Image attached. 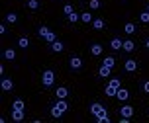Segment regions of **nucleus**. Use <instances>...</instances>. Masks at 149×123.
Listing matches in <instances>:
<instances>
[{"label":"nucleus","instance_id":"obj_1","mask_svg":"<svg viewBox=\"0 0 149 123\" xmlns=\"http://www.w3.org/2000/svg\"><path fill=\"white\" fill-rule=\"evenodd\" d=\"M67 108H69V106H67V102H65V100H57V104L51 108V115L53 117H61L65 111H67Z\"/></svg>","mask_w":149,"mask_h":123},{"label":"nucleus","instance_id":"obj_2","mask_svg":"<svg viewBox=\"0 0 149 123\" xmlns=\"http://www.w3.org/2000/svg\"><path fill=\"white\" fill-rule=\"evenodd\" d=\"M41 82H43V86H51L53 82H55V73H53V70H43Z\"/></svg>","mask_w":149,"mask_h":123},{"label":"nucleus","instance_id":"obj_3","mask_svg":"<svg viewBox=\"0 0 149 123\" xmlns=\"http://www.w3.org/2000/svg\"><path fill=\"white\" fill-rule=\"evenodd\" d=\"M110 70H112V66L102 65L100 68H98V74H100V78H108V76H110Z\"/></svg>","mask_w":149,"mask_h":123},{"label":"nucleus","instance_id":"obj_4","mask_svg":"<svg viewBox=\"0 0 149 123\" xmlns=\"http://www.w3.org/2000/svg\"><path fill=\"white\" fill-rule=\"evenodd\" d=\"M116 98H118L120 102H126L127 98H130V92H127L126 88H118V94H116Z\"/></svg>","mask_w":149,"mask_h":123},{"label":"nucleus","instance_id":"obj_5","mask_svg":"<svg viewBox=\"0 0 149 123\" xmlns=\"http://www.w3.org/2000/svg\"><path fill=\"white\" fill-rule=\"evenodd\" d=\"M126 70L127 73H134V70H137V61H134V59H130V61H126Z\"/></svg>","mask_w":149,"mask_h":123},{"label":"nucleus","instance_id":"obj_6","mask_svg":"<svg viewBox=\"0 0 149 123\" xmlns=\"http://www.w3.org/2000/svg\"><path fill=\"white\" fill-rule=\"evenodd\" d=\"M55 96H57V100H65L69 96V90L65 86H61V88H57V92H55Z\"/></svg>","mask_w":149,"mask_h":123},{"label":"nucleus","instance_id":"obj_7","mask_svg":"<svg viewBox=\"0 0 149 123\" xmlns=\"http://www.w3.org/2000/svg\"><path fill=\"white\" fill-rule=\"evenodd\" d=\"M120 113H122L124 117H132V115H134V108H132V106H122Z\"/></svg>","mask_w":149,"mask_h":123},{"label":"nucleus","instance_id":"obj_8","mask_svg":"<svg viewBox=\"0 0 149 123\" xmlns=\"http://www.w3.org/2000/svg\"><path fill=\"white\" fill-rule=\"evenodd\" d=\"M110 47L114 51H118V49H122V47H124V41H122V39H118V37H114V39L110 41Z\"/></svg>","mask_w":149,"mask_h":123},{"label":"nucleus","instance_id":"obj_9","mask_svg":"<svg viewBox=\"0 0 149 123\" xmlns=\"http://www.w3.org/2000/svg\"><path fill=\"white\" fill-rule=\"evenodd\" d=\"M12 119H14V121H22L24 119V109H12Z\"/></svg>","mask_w":149,"mask_h":123},{"label":"nucleus","instance_id":"obj_10","mask_svg":"<svg viewBox=\"0 0 149 123\" xmlns=\"http://www.w3.org/2000/svg\"><path fill=\"white\" fill-rule=\"evenodd\" d=\"M102 111H104V108H102L100 104H92V106H90V113H92V115H98V113H102Z\"/></svg>","mask_w":149,"mask_h":123},{"label":"nucleus","instance_id":"obj_11","mask_svg":"<svg viewBox=\"0 0 149 123\" xmlns=\"http://www.w3.org/2000/svg\"><path fill=\"white\" fill-rule=\"evenodd\" d=\"M96 121L98 123H110V117H108V113H106V109L102 111V113H98V115H96Z\"/></svg>","mask_w":149,"mask_h":123},{"label":"nucleus","instance_id":"obj_12","mask_svg":"<svg viewBox=\"0 0 149 123\" xmlns=\"http://www.w3.org/2000/svg\"><path fill=\"white\" fill-rule=\"evenodd\" d=\"M12 88H14V82H12L10 78L2 80V90H6V92H8V90H12Z\"/></svg>","mask_w":149,"mask_h":123},{"label":"nucleus","instance_id":"obj_13","mask_svg":"<svg viewBox=\"0 0 149 123\" xmlns=\"http://www.w3.org/2000/svg\"><path fill=\"white\" fill-rule=\"evenodd\" d=\"M82 66V61L79 57H73L71 59V68H74V70H77V68H81Z\"/></svg>","mask_w":149,"mask_h":123},{"label":"nucleus","instance_id":"obj_14","mask_svg":"<svg viewBox=\"0 0 149 123\" xmlns=\"http://www.w3.org/2000/svg\"><path fill=\"white\" fill-rule=\"evenodd\" d=\"M122 49H124V51H127V53H132V51L135 49L134 41H130V39H127V41H124V47H122Z\"/></svg>","mask_w":149,"mask_h":123},{"label":"nucleus","instance_id":"obj_15","mask_svg":"<svg viewBox=\"0 0 149 123\" xmlns=\"http://www.w3.org/2000/svg\"><path fill=\"white\" fill-rule=\"evenodd\" d=\"M51 49L55 51V53H61L65 47H63V43H61V41H53V43H51Z\"/></svg>","mask_w":149,"mask_h":123},{"label":"nucleus","instance_id":"obj_16","mask_svg":"<svg viewBox=\"0 0 149 123\" xmlns=\"http://www.w3.org/2000/svg\"><path fill=\"white\" fill-rule=\"evenodd\" d=\"M118 94V88H114V86H110V84H108V86H106V96H108V98H112V96H116Z\"/></svg>","mask_w":149,"mask_h":123},{"label":"nucleus","instance_id":"obj_17","mask_svg":"<svg viewBox=\"0 0 149 123\" xmlns=\"http://www.w3.org/2000/svg\"><path fill=\"white\" fill-rule=\"evenodd\" d=\"M4 57H6L8 61H14V59H16V51L14 49H6V51H4Z\"/></svg>","mask_w":149,"mask_h":123},{"label":"nucleus","instance_id":"obj_18","mask_svg":"<svg viewBox=\"0 0 149 123\" xmlns=\"http://www.w3.org/2000/svg\"><path fill=\"white\" fill-rule=\"evenodd\" d=\"M18 45H20L22 49H28V45H30V39H28V37H20V39H18Z\"/></svg>","mask_w":149,"mask_h":123},{"label":"nucleus","instance_id":"obj_19","mask_svg":"<svg viewBox=\"0 0 149 123\" xmlns=\"http://www.w3.org/2000/svg\"><path fill=\"white\" fill-rule=\"evenodd\" d=\"M90 53H92L94 57H98V55H102V47H100V45H92V47H90Z\"/></svg>","mask_w":149,"mask_h":123},{"label":"nucleus","instance_id":"obj_20","mask_svg":"<svg viewBox=\"0 0 149 123\" xmlns=\"http://www.w3.org/2000/svg\"><path fill=\"white\" fill-rule=\"evenodd\" d=\"M45 41H49V43H53V41H57V35H55L53 31H47V33H45Z\"/></svg>","mask_w":149,"mask_h":123},{"label":"nucleus","instance_id":"obj_21","mask_svg":"<svg viewBox=\"0 0 149 123\" xmlns=\"http://www.w3.org/2000/svg\"><path fill=\"white\" fill-rule=\"evenodd\" d=\"M92 26H94V29H102V28H104V20H100V18H96V20L92 22Z\"/></svg>","mask_w":149,"mask_h":123},{"label":"nucleus","instance_id":"obj_22","mask_svg":"<svg viewBox=\"0 0 149 123\" xmlns=\"http://www.w3.org/2000/svg\"><path fill=\"white\" fill-rule=\"evenodd\" d=\"M124 31H126L127 35H132V33L135 31V26H134V23H126V28H124Z\"/></svg>","mask_w":149,"mask_h":123},{"label":"nucleus","instance_id":"obj_23","mask_svg":"<svg viewBox=\"0 0 149 123\" xmlns=\"http://www.w3.org/2000/svg\"><path fill=\"white\" fill-rule=\"evenodd\" d=\"M81 20L84 23H90V20H92V16H90V12H84V14H81Z\"/></svg>","mask_w":149,"mask_h":123},{"label":"nucleus","instance_id":"obj_24","mask_svg":"<svg viewBox=\"0 0 149 123\" xmlns=\"http://www.w3.org/2000/svg\"><path fill=\"white\" fill-rule=\"evenodd\" d=\"M79 20H81V16L77 14V12H73V14L69 16V22H71V23H77V22H79Z\"/></svg>","mask_w":149,"mask_h":123},{"label":"nucleus","instance_id":"obj_25","mask_svg":"<svg viewBox=\"0 0 149 123\" xmlns=\"http://www.w3.org/2000/svg\"><path fill=\"white\" fill-rule=\"evenodd\" d=\"M28 8H31V10H37V8H39V2H37V0H28Z\"/></svg>","mask_w":149,"mask_h":123},{"label":"nucleus","instance_id":"obj_26","mask_svg":"<svg viewBox=\"0 0 149 123\" xmlns=\"http://www.w3.org/2000/svg\"><path fill=\"white\" fill-rule=\"evenodd\" d=\"M12 109H24V102L22 100H16L14 104H12Z\"/></svg>","mask_w":149,"mask_h":123},{"label":"nucleus","instance_id":"obj_27","mask_svg":"<svg viewBox=\"0 0 149 123\" xmlns=\"http://www.w3.org/2000/svg\"><path fill=\"white\" fill-rule=\"evenodd\" d=\"M63 12H65V14H67V16H71V14H73V12H74V8L71 6V4H67V6L63 8Z\"/></svg>","mask_w":149,"mask_h":123},{"label":"nucleus","instance_id":"obj_28","mask_svg":"<svg viewBox=\"0 0 149 123\" xmlns=\"http://www.w3.org/2000/svg\"><path fill=\"white\" fill-rule=\"evenodd\" d=\"M16 20H18V16H16V14H8V16H6V22H8V23H14Z\"/></svg>","mask_w":149,"mask_h":123},{"label":"nucleus","instance_id":"obj_29","mask_svg":"<svg viewBox=\"0 0 149 123\" xmlns=\"http://www.w3.org/2000/svg\"><path fill=\"white\" fill-rule=\"evenodd\" d=\"M110 86H114V88H122V82H120L118 78H112V80H110Z\"/></svg>","mask_w":149,"mask_h":123},{"label":"nucleus","instance_id":"obj_30","mask_svg":"<svg viewBox=\"0 0 149 123\" xmlns=\"http://www.w3.org/2000/svg\"><path fill=\"white\" fill-rule=\"evenodd\" d=\"M139 20H141L143 23H149V12H143V14L139 16Z\"/></svg>","mask_w":149,"mask_h":123},{"label":"nucleus","instance_id":"obj_31","mask_svg":"<svg viewBox=\"0 0 149 123\" xmlns=\"http://www.w3.org/2000/svg\"><path fill=\"white\" fill-rule=\"evenodd\" d=\"M114 63H116V61H114V57H106L104 59V65H108V66H114Z\"/></svg>","mask_w":149,"mask_h":123},{"label":"nucleus","instance_id":"obj_32","mask_svg":"<svg viewBox=\"0 0 149 123\" xmlns=\"http://www.w3.org/2000/svg\"><path fill=\"white\" fill-rule=\"evenodd\" d=\"M90 8H92V10L100 8V2H98V0H90Z\"/></svg>","mask_w":149,"mask_h":123},{"label":"nucleus","instance_id":"obj_33","mask_svg":"<svg viewBox=\"0 0 149 123\" xmlns=\"http://www.w3.org/2000/svg\"><path fill=\"white\" fill-rule=\"evenodd\" d=\"M47 31H49V28H45V26H43V28H39V35L45 37V33H47Z\"/></svg>","mask_w":149,"mask_h":123},{"label":"nucleus","instance_id":"obj_34","mask_svg":"<svg viewBox=\"0 0 149 123\" xmlns=\"http://www.w3.org/2000/svg\"><path fill=\"white\" fill-rule=\"evenodd\" d=\"M143 90H145V92H147V94H149V80H147V82H145V84H143Z\"/></svg>","mask_w":149,"mask_h":123},{"label":"nucleus","instance_id":"obj_35","mask_svg":"<svg viewBox=\"0 0 149 123\" xmlns=\"http://www.w3.org/2000/svg\"><path fill=\"white\" fill-rule=\"evenodd\" d=\"M145 47H147V49H149V39H147V41H145Z\"/></svg>","mask_w":149,"mask_h":123},{"label":"nucleus","instance_id":"obj_36","mask_svg":"<svg viewBox=\"0 0 149 123\" xmlns=\"http://www.w3.org/2000/svg\"><path fill=\"white\" fill-rule=\"evenodd\" d=\"M147 12H149V6H147Z\"/></svg>","mask_w":149,"mask_h":123}]
</instances>
